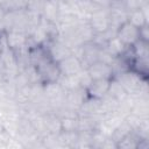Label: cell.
Returning a JSON list of instances; mask_svg holds the SVG:
<instances>
[{
    "label": "cell",
    "instance_id": "52a82bcc",
    "mask_svg": "<svg viewBox=\"0 0 149 149\" xmlns=\"http://www.w3.org/2000/svg\"><path fill=\"white\" fill-rule=\"evenodd\" d=\"M127 21L129 23H132L133 26L140 28V27H142V26H144V24L148 23V17L143 14V12L141 10V8H135V9L128 10Z\"/></svg>",
    "mask_w": 149,
    "mask_h": 149
},
{
    "label": "cell",
    "instance_id": "7a4b0ae2",
    "mask_svg": "<svg viewBox=\"0 0 149 149\" xmlns=\"http://www.w3.org/2000/svg\"><path fill=\"white\" fill-rule=\"evenodd\" d=\"M112 78H99V79H91L90 83L86 85L85 90V94L86 98H91V99H97L100 100L102 99L109 88V84H111Z\"/></svg>",
    "mask_w": 149,
    "mask_h": 149
},
{
    "label": "cell",
    "instance_id": "6da1fadb",
    "mask_svg": "<svg viewBox=\"0 0 149 149\" xmlns=\"http://www.w3.org/2000/svg\"><path fill=\"white\" fill-rule=\"evenodd\" d=\"M33 69H34L36 76H37L38 81L43 85H49V84L57 83L58 79L62 76L58 62L55 61L54 58H49V59L44 61L43 63H41L40 65H37L36 68H33Z\"/></svg>",
    "mask_w": 149,
    "mask_h": 149
},
{
    "label": "cell",
    "instance_id": "277c9868",
    "mask_svg": "<svg viewBox=\"0 0 149 149\" xmlns=\"http://www.w3.org/2000/svg\"><path fill=\"white\" fill-rule=\"evenodd\" d=\"M58 65L62 76H76L79 74L80 71L83 70V64L80 59L73 54L61 59L58 62Z\"/></svg>",
    "mask_w": 149,
    "mask_h": 149
},
{
    "label": "cell",
    "instance_id": "ba28073f",
    "mask_svg": "<svg viewBox=\"0 0 149 149\" xmlns=\"http://www.w3.org/2000/svg\"><path fill=\"white\" fill-rule=\"evenodd\" d=\"M5 51V45H3V42H2V38H1V34H0V57L2 56Z\"/></svg>",
    "mask_w": 149,
    "mask_h": 149
},
{
    "label": "cell",
    "instance_id": "8992f818",
    "mask_svg": "<svg viewBox=\"0 0 149 149\" xmlns=\"http://www.w3.org/2000/svg\"><path fill=\"white\" fill-rule=\"evenodd\" d=\"M6 40L12 51H17L27 44V36L19 30H12L10 33H8L6 35Z\"/></svg>",
    "mask_w": 149,
    "mask_h": 149
},
{
    "label": "cell",
    "instance_id": "3957f363",
    "mask_svg": "<svg viewBox=\"0 0 149 149\" xmlns=\"http://www.w3.org/2000/svg\"><path fill=\"white\" fill-rule=\"evenodd\" d=\"M115 36L125 45H133L139 40V28L126 21L116 28Z\"/></svg>",
    "mask_w": 149,
    "mask_h": 149
},
{
    "label": "cell",
    "instance_id": "5b68a950",
    "mask_svg": "<svg viewBox=\"0 0 149 149\" xmlns=\"http://www.w3.org/2000/svg\"><path fill=\"white\" fill-rule=\"evenodd\" d=\"M86 72L91 79H99V78H113V72L111 64L104 61H95L91 65L86 68Z\"/></svg>",
    "mask_w": 149,
    "mask_h": 149
}]
</instances>
